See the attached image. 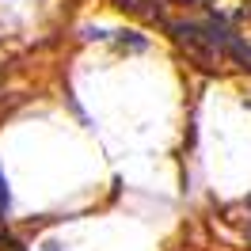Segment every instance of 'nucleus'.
<instances>
[{"mask_svg": "<svg viewBox=\"0 0 251 251\" xmlns=\"http://www.w3.org/2000/svg\"><path fill=\"white\" fill-rule=\"evenodd\" d=\"M0 240H4V209H0Z\"/></svg>", "mask_w": 251, "mask_h": 251, "instance_id": "3", "label": "nucleus"}, {"mask_svg": "<svg viewBox=\"0 0 251 251\" xmlns=\"http://www.w3.org/2000/svg\"><path fill=\"white\" fill-rule=\"evenodd\" d=\"M0 209H8V183H4V175H0Z\"/></svg>", "mask_w": 251, "mask_h": 251, "instance_id": "2", "label": "nucleus"}, {"mask_svg": "<svg viewBox=\"0 0 251 251\" xmlns=\"http://www.w3.org/2000/svg\"><path fill=\"white\" fill-rule=\"evenodd\" d=\"M213 16H217V23H240V19L251 16V4H244V0H213Z\"/></svg>", "mask_w": 251, "mask_h": 251, "instance_id": "1", "label": "nucleus"}]
</instances>
